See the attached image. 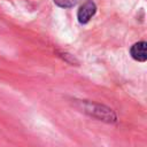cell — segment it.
<instances>
[{
	"label": "cell",
	"mask_w": 147,
	"mask_h": 147,
	"mask_svg": "<svg viewBox=\"0 0 147 147\" xmlns=\"http://www.w3.org/2000/svg\"><path fill=\"white\" fill-rule=\"evenodd\" d=\"M76 107L82 113L88 115L90 117H93L98 121H101L108 124H115L118 121L116 113L111 108L98 102L87 101V100H77Z\"/></svg>",
	"instance_id": "cell-1"
},
{
	"label": "cell",
	"mask_w": 147,
	"mask_h": 147,
	"mask_svg": "<svg viewBox=\"0 0 147 147\" xmlns=\"http://www.w3.org/2000/svg\"><path fill=\"white\" fill-rule=\"evenodd\" d=\"M55 5H57L59 7L62 8H71L74 7L79 0H53Z\"/></svg>",
	"instance_id": "cell-4"
},
{
	"label": "cell",
	"mask_w": 147,
	"mask_h": 147,
	"mask_svg": "<svg viewBox=\"0 0 147 147\" xmlns=\"http://www.w3.org/2000/svg\"><path fill=\"white\" fill-rule=\"evenodd\" d=\"M96 13V5L92 0H86L77 11V20L80 24H86Z\"/></svg>",
	"instance_id": "cell-2"
},
{
	"label": "cell",
	"mask_w": 147,
	"mask_h": 147,
	"mask_svg": "<svg viewBox=\"0 0 147 147\" xmlns=\"http://www.w3.org/2000/svg\"><path fill=\"white\" fill-rule=\"evenodd\" d=\"M130 55L138 62H145L147 60V42L141 40L133 44L130 48Z\"/></svg>",
	"instance_id": "cell-3"
}]
</instances>
